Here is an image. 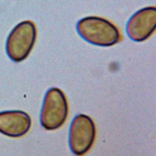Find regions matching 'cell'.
Instances as JSON below:
<instances>
[{
  "mask_svg": "<svg viewBox=\"0 0 156 156\" xmlns=\"http://www.w3.org/2000/svg\"><path fill=\"white\" fill-rule=\"evenodd\" d=\"M79 34L88 43L100 46H111L121 40L119 29L112 22L98 16H87L77 24Z\"/></svg>",
  "mask_w": 156,
  "mask_h": 156,
  "instance_id": "obj_1",
  "label": "cell"
},
{
  "mask_svg": "<svg viewBox=\"0 0 156 156\" xmlns=\"http://www.w3.org/2000/svg\"><path fill=\"white\" fill-rule=\"evenodd\" d=\"M37 38L35 23L29 20L18 24L11 31L6 41V52L9 58L20 62L27 57Z\"/></svg>",
  "mask_w": 156,
  "mask_h": 156,
  "instance_id": "obj_2",
  "label": "cell"
},
{
  "mask_svg": "<svg viewBox=\"0 0 156 156\" xmlns=\"http://www.w3.org/2000/svg\"><path fill=\"white\" fill-rule=\"evenodd\" d=\"M68 113V102L63 92L55 87L49 89L40 112L41 125L46 130L57 129L64 124Z\"/></svg>",
  "mask_w": 156,
  "mask_h": 156,
  "instance_id": "obj_3",
  "label": "cell"
},
{
  "mask_svg": "<svg viewBox=\"0 0 156 156\" xmlns=\"http://www.w3.org/2000/svg\"><path fill=\"white\" fill-rule=\"evenodd\" d=\"M95 136V124L89 116L79 114L73 118L69 130V145L74 154H85L93 146Z\"/></svg>",
  "mask_w": 156,
  "mask_h": 156,
  "instance_id": "obj_4",
  "label": "cell"
},
{
  "mask_svg": "<svg viewBox=\"0 0 156 156\" xmlns=\"http://www.w3.org/2000/svg\"><path fill=\"white\" fill-rule=\"evenodd\" d=\"M156 8L150 6L135 12L129 19L126 27L129 37L135 41H143L149 38L155 32Z\"/></svg>",
  "mask_w": 156,
  "mask_h": 156,
  "instance_id": "obj_5",
  "label": "cell"
},
{
  "mask_svg": "<svg viewBox=\"0 0 156 156\" xmlns=\"http://www.w3.org/2000/svg\"><path fill=\"white\" fill-rule=\"evenodd\" d=\"M31 126V119L21 110L0 112V133L10 137H20L25 135Z\"/></svg>",
  "mask_w": 156,
  "mask_h": 156,
  "instance_id": "obj_6",
  "label": "cell"
}]
</instances>
